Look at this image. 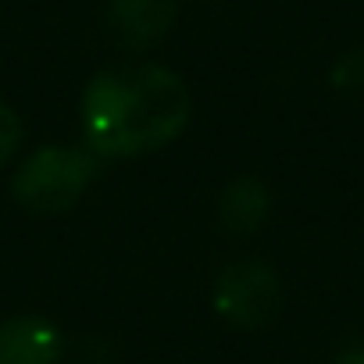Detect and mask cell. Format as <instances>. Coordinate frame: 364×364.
I'll return each mask as SVG.
<instances>
[{
  "label": "cell",
  "instance_id": "1",
  "mask_svg": "<svg viewBox=\"0 0 364 364\" xmlns=\"http://www.w3.org/2000/svg\"><path fill=\"white\" fill-rule=\"evenodd\" d=\"M193 114L190 86L164 65L104 68L82 93V136L97 157H136L168 146Z\"/></svg>",
  "mask_w": 364,
  "mask_h": 364
},
{
  "label": "cell",
  "instance_id": "2",
  "mask_svg": "<svg viewBox=\"0 0 364 364\" xmlns=\"http://www.w3.org/2000/svg\"><path fill=\"white\" fill-rule=\"evenodd\" d=\"M97 178V154L79 146H40L11 178V197L29 215H61Z\"/></svg>",
  "mask_w": 364,
  "mask_h": 364
},
{
  "label": "cell",
  "instance_id": "3",
  "mask_svg": "<svg viewBox=\"0 0 364 364\" xmlns=\"http://www.w3.org/2000/svg\"><path fill=\"white\" fill-rule=\"evenodd\" d=\"M215 311L243 328L257 332L272 325L282 311V282L264 261H232L215 279Z\"/></svg>",
  "mask_w": 364,
  "mask_h": 364
},
{
  "label": "cell",
  "instance_id": "4",
  "mask_svg": "<svg viewBox=\"0 0 364 364\" xmlns=\"http://www.w3.org/2000/svg\"><path fill=\"white\" fill-rule=\"evenodd\" d=\"M178 15V0H107V26L129 50L161 43Z\"/></svg>",
  "mask_w": 364,
  "mask_h": 364
},
{
  "label": "cell",
  "instance_id": "5",
  "mask_svg": "<svg viewBox=\"0 0 364 364\" xmlns=\"http://www.w3.org/2000/svg\"><path fill=\"white\" fill-rule=\"evenodd\" d=\"M61 328L36 314L0 321V364H61Z\"/></svg>",
  "mask_w": 364,
  "mask_h": 364
},
{
  "label": "cell",
  "instance_id": "6",
  "mask_svg": "<svg viewBox=\"0 0 364 364\" xmlns=\"http://www.w3.org/2000/svg\"><path fill=\"white\" fill-rule=\"evenodd\" d=\"M272 215V193L261 178L254 175H243V178H232L229 186L222 190V200H218V222L229 229V232H240V236H250L257 232Z\"/></svg>",
  "mask_w": 364,
  "mask_h": 364
},
{
  "label": "cell",
  "instance_id": "7",
  "mask_svg": "<svg viewBox=\"0 0 364 364\" xmlns=\"http://www.w3.org/2000/svg\"><path fill=\"white\" fill-rule=\"evenodd\" d=\"M22 146V118L11 104L0 100V164H8Z\"/></svg>",
  "mask_w": 364,
  "mask_h": 364
},
{
  "label": "cell",
  "instance_id": "8",
  "mask_svg": "<svg viewBox=\"0 0 364 364\" xmlns=\"http://www.w3.org/2000/svg\"><path fill=\"white\" fill-rule=\"evenodd\" d=\"M332 82H336L339 90L364 86V50H357V54H346V58L336 65V72H332Z\"/></svg>",
  "mask_w": 364,
  "mask_h": 364
},
{
  "label": "cell",
  "instance_id": "9",
  "mask_svg": "<svg viewBox=\"0 0 364 364\" xmlns=\"http://www.w3.org/2000/svg\"><path fill=\"white\" fill-rule=\"evenodd\" d=\"M336 364H364V346H353V350L339 353V357H336Z\"/></svg>",
  "mask_w": 364,
  "mask_h": 364
}]
</instances>
